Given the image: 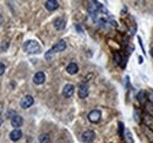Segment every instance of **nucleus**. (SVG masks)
Listing matches in <instances>:
<instances>
[{"mask_svg": "<svg viewBox=\"0 0 153 143\" xmlns=\"http://www.w3.org/2000/svg\"><path fill=\"white\" fill-rule=\"evenodd\" d=\"M24 51L28 54H38L41 51V47L38 41L36 40H28L24 43Z\"/></svg>", "mask_w": 153, "mask_h": 143, "instance_id": "obj_1", "label": "nucleus"}, {"mask_svg": "<svg viewBox=\"0 0 153 143\" xmlns=\"http://www.w3.org/2000/svg\"><path fill=\"white\" fill-rule=\"evenodd\" d=\"M33 103H34V99H33V96H31V95H26V96H24V97L21 99V101H20V107L24 108V109H27V108L31 107Z\"/></svg>", "mask_w": 153, "mask_h": 143, "instance_id": "obj_2", "label": "nucleus"}, {"mask_svg": "<svg viewBox=\"0 0 153 143\" xmlns=\"http://www.w3.org/2000/svg\"><path fill=\"white\" fill-rule=\"evenodd\" d=\"M100 119H101V111L98 110V109L92 110V111L88 114V120H90V122H92V123H98V122L100 121Z\"/></svg>", "mask_w": 153, "mask_h": 143, "instance_id": "obj_3", "label": "nucleus"}, {"mask_svg": "<svg viewBox=\"0 0 153 143\" xmlns=\"http://www.w3.org/2000/svg\"><path fill=\"white\" fill-rule=\"evenodd\" d=\"M94 139H96V133L92 131V130H86V131H84L82 135H81V140L86 143L92 142Z\"/></svg>", "mask_w": 153, "mask_h": 143, "instance_id": "obj_4", "label": "nucleus"}, {"mask_svg": "<svg viewBox=\"0 0 153 143\" xmlns=\"http://www.w3.org/2000/svg\"><path fill=\"white\" fill-rule=\"evenodd\" d=\"M65 49H66V42L64 40H60V41H58L50 51L52 53H59V52H64Z\"/></svg>", "mask_w": 153, "mask_h": 143, "instance_id": "obj_5", "label": "nucleus"}, {"mask_svg": "<svg viewBox=\"0 0 153 143\" xmlns=\"http://www.w3.org/2000/svg\"><path fill=\"white\" fill-rule=\"evenodd\" d=\"M78 95L80 99H85L88 95V86L86 83H80L79 89H78Z\"/></svg>", "mask_w": 153, "mask_h": 143, "instance_id": "obj_6", "label": "nucleus"}, {"mask_svg": "<svg viewBox=\"0 0 153 143\" xmlns=\"http://www.w3.org/2000/svg\"><path fill=\"white\" fill-rule=\"evenodd\" d=\"M74 86L73 85H71V83H67L65 87H64V89H62V95L65 96V97H71L73 94H74Z\"/></svg>", "mask_w": 153, "mask_h": 143, "instance_id": "obj_7", "label": "nucleus"}, {"mask_svg": "<svg viewBox=\"0 0 153 143\" xmlns=\"http://www.w3.org/2000/svg\"><path fill=\"white\" fill-rule=\"evenodd\" d=\"M45 80H46V76H45V73H42V72H38L33 76V82L36 85H42L45 82Z\"/></svg>", "mask_w": 153, "mask_h": 143, "instance_id": "obj_8", "label": "nucleus"}, {"mask_svg": "<svg viewBox=\"0 0 153 143\" xmlns=\"http://www.w3.org/2000/svg\"><path fill=\"white\" fill-rule=\"evenodd\" d=\"M45 7H46V10L47 11H56L58 7H59V2H58L57 0H47L46 2H45Z\"/></svg>", "mask_w": 153, "mask_h": 143, "instance_id": "obj_9", "label": "nucleus"}, {"mask_svg": "<svg viewBox=\"0 0 153 143\" xmlns=\"http://www.w3.org/2000/svg\"><path fill=\"white\" fill-rule=\"evenodd\" d=\"M53 26H54L56 29L61 31V29L65 28V26H66V21H65L62 18H57L54 21H53Z\"/></svg>", "mask_w": 153, "mask_h": 143, "instance_id": "obj_10", "label": "nucleus"}, {"mask_svg": "<svg viewBox=\"0 0 153 143\" xmlns=\"http://www.w3.org/2000/svg\"><path fill=\"white\" fill-rule=\"evenodd\" d=\"M22 122H24V120H22V117L19 116V115L13 116L12 120H11V125H12V127H14L16 129H18L19 127H21V125H22Z\"/></svg>", "mask_w": 153, "mask_h": 143, "instance_id": "obj_11", "label": "nucleus"}, {"mask_svg": "<svg viewBox=\"0 0 153 143\" xmlns=\"http://www.w3.org/2000/svg\"><path fill=\"white\" fill-rule=\"evenodd\" d=\"M21 136H22V133H21V130H19V129H14V130L11 131V134H10V139H11L13 142L19 141L20 139H21Z\"/></svg>", "mask_w": 153, "mask_h": 143, "instance_id": "obj_12", "label": "nucleus"}, {"mask_svg": "<svg viewBox=\"0 0 153 143\" xmlns=\"http://www.w3.org/2000/svg\"><path fill=\"white\" fill-rule=\"evenodd\" d=\"M66 71H67V73H68V74H71V75H74V74H76V73H78V71H79V68H78V65H76V63H74V62H71V63L67 66Z\"/></svg>", "mask_w": 153, "mask_h": 143, "instance_id": "obj_13", "label": "nucleus"}, {"mask_svg": "<svg viewBox=\"0 0 153 143\" xmlns=\"http://www.w3.org/2000/svg\"><path fill=\"white\" fill-rule=\"evenodd\" d=\"M50 136L47 135V134H41L40 136H39V142L40 143H50Z\"/></svg>", "mask_w": 153, "mask_h": 143, "instance_id": "obj_14", "label": "nucleus"}, {"mask_svg": "<svg viewBox=\"0 0 153 143\" xmlns=\"http://www.w3.org/2000/svg\"><path fill=\"white\" fill-rule=\"evenodd\" d=\"M145 99H146V96H145V91H139V94H138V100H139V102L140 103H145Z\"/></svg>", "mask_w": 153, "mask_h": 143, "instance_id": "obj_15", "label": "nucleus"}, {"mask_svg": "<svg viewBox=\"0 0 153 143\" xmlns=\"http://www.w3.org/2000/svg\"><path fill=\"white\" fill-rule=\"evenodd\" d=\"M125 140H126V142L127 143H133V140H132V137H131V133L128 131V130H126L125 131Z\"/></svg>", "mask_w": 153, "mask_h": 143, "instance_id": "obj_16", "label": "nucleus"}, {"mask_svg": "<svg viewBox=\"0 0 153 143\" xmlns=\"http://www.w3.org/2000/svg\"><path fill=\"white\" fill-rule=\"evenodd\" d=\"M147 97H149V100H150V103H153V91L151 89L147 90Z\"/></svg>", "mask_w": 153, "mask_h": 143, "instance_id": "obj_17", "label": "nucleus"}, {"mask_svg": "<svg viewBox=\"0 0 153 143\" xmlns=\"http://www.w3.org/2000/svg\"><path fill=\"white\" fill-rule=\"evenodd\" d=\"M4 72H5V65L2 62H0V76L4 74Z\"/></svg>", "mask_w": 153, "mask_h": 143, "instance_id": "obj_18", "label": "nucleus"}, {"mask_svg": "<svg viewBox=\"0 0 153 143\" xmlns=\"http://www.w3.org/2000/svg\"><path fill=\"white\" fill-rule=\"evenodd\" d=\"M123 131H124V125L120 122V123H119V133H120V135H124Z\"/></svg>", "mask_w": 153, "mask_h": 143, "instance_id": "obj_19", "label": "nucleus"}, {"mask_svg": "<svg viewBox=\"0 0 153 143\" xmlns=\"http://www.w3.org/2000/svg\"><path fill=\"white\" fill-rule=\"evenodd\" d=\"M134 120H135L137 122H139V121H140V119L138 117V111H137V110L134 111Z\"/></svg>", "mask_w": 153, "mask_h": 143, "instance_id": "obj_20", "label": "nucleus"}, {"mask_svg": "<svg viewBox=\"0 0 153 143\" xmlns=\"http://www.w3.org/2000/svg\"><path fill=\"white\" fill-rule=\"evenodd\" d=\"M2 22H4V18H2V17H1V14H0V25H1Z\"/></svg>", "mask_w": 153, "mask_h": 143, "instance_id": "obj_21", "label": "nucleus"}, {"mask_svg": "<svg viewBox=\"0 0 153 143\" xmlns=\"http://www.w3.org/2000/svg\"><path fill=\"white\" fill-rule=\"evenodd\" d=\"M139 63H143V57H141V56L139 57Z\"/></svg>", "mask_w": 153, "mask_h": 143, "instance_id": "obj_22", "label": "nucleus"}, {"mask_svg": "<svg viewBox=\"0 0 153 143\" xmlns=\"http://www.w3.org/2000/svg\"><path fill=\"white\" fill-rule=\"evenodd\" d=\"M1 122H2V117H1V115H0V125H1Z\"/></svg>", "mask_w": 153, "mask_h": 143, "instance_id": "obj_23", "label": "nucleus"}, {"mask_svg": "<svg viewBox=\"0 0 153 143\" xmlns=\"http://www.w3.org/2000/svg\"><path fill=\"white\" fill-rule=\"evenodd\" d=\"M151 55H152V56H153V47H152V48H151Z\"/></svg>", "mask_w": 153, "mask_h": 143, "instance_id": "obj_24", "label": "nucleus"}]
</instances>
